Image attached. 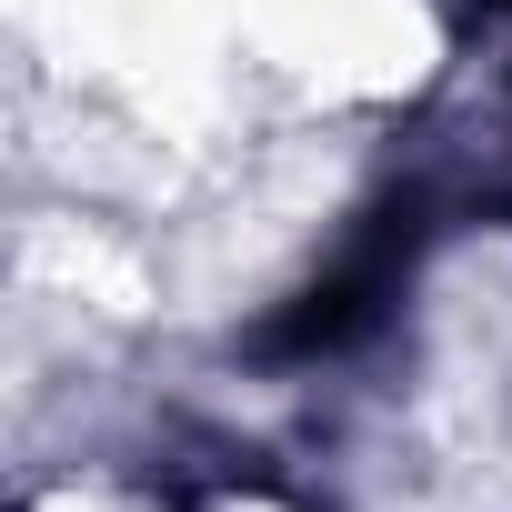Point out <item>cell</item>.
Returning <instances> with one entry per match:
<instances>
[{"label": "cell", "instance_id": "6da1fadb", "mask_svg": "<svg viewBox=\"0 0 512 512\" xmlns=\"http://www.w3.org/2000/svg\"><path fill=\"white\" fill-rule=\"evenodd\" d=\"M71 512H81V502H71Z\"/></svg>", "mask_w": 512, "mask_h": 512}]
</instances>
